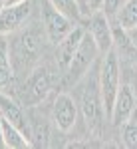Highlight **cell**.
<instances>
[{
    "instance_id": "6da1fadb",
    "label": "cell",
    "mask_w": 137,
    "mask_h": 149,
    "mask_svg": "<svg viewBox=\"0 0 137 149\" xmlns=\"http://www.w3.org/2000/svg\"><path fill=\"white\" fill-rule=\"evenodd\" d=\"M44 24L42 26H38V24L22 26L16 32L6 34L14 74L26 78L40 64V58L44 54Z\"/></svg>"
},
{
    "instance_id": "7a4b0ae2",
    "label": "cell",
    "mask_w": 137,
    "mask_h": 149,
    "mask_svg": "<svg viewBox=\"0 0 137 149\" xmlns=\"http://www.w3.org/2000/svg\"><path fill=\"white\" fill-rule=\"evenodd\" d=\"M81 95H80V109L81 115L86 119V123L90 127V131L99 133L103 125V100L99 92V76L97 74H86L81 78Z\"/></svg>"
},
{
    "instance_id": "3957f363",
    "label": "cell",
    "mask_w": 137,
    "mask_h": 149,
    "mask_svg": "<svg viewBox=\"0 0 137 149\" xmlns=\"http://www.w3.org/2000/svg\"><path fill=\"white\" fill-rule=\"evenodd\" d=\"M97 76H99V92H102L103 100V109H105V115L109 117L117 92L121 88V64H119V56L115 54V50H109L107 54H103Z\"/></svg>"
},
{
    "instance_id": "277c9868",
    "label": "cell",
    "mask_w": 137,
    "mask_h": 149,
    "mask_svg": "<svg viewBox=\"0 0 137 149\" xmlns=\"http://www.w3.org/2000/svg\"><path fill=\"white\" fill-rule=\"evenodd\" d=\"M52 90V78H50V72L44 66H36L24 81L22 93H20V100L22 105H38L48 97V93Z\"/></svg>"
},
{
    "instance_id": "5b68a950",
    "label": "cell",
    "mask_w": 137,
    "mask_h": 149,
    "mask_svg": "<svg viewBox=\"0 0 137 149\" xmlns=\"http://www.w3.org/2000/svg\"><path fill=\"white\" fill-rule=\"evenodd\" d=\"M97 56H99V50L95 46L91 34L90 32H83V38H81L80 46H78L76 54L72 58V64H70V68L66 70L68 80L72 81V84H78V81L90 72V68L93 66V62H95Z\"/></svg>"
},
{
    "instance_id": "8992f818",
    "label": "cell",
    "mask_w": 137,
    "mask_h": 149,
    "mask_svg": "<svg viewBox=\"0 0 137 149\" xmlns=\"http://www.w3.org/2000/svg\"><path fill=\"white\" fill-rule=\"evenodd\" d=\"M42 24H44L48 42H52L54 46L60 44L74 30V22L70 20L68 16H64L60 10H56L48 0L42 2Z\"/></svg>"
},
{
    "instance_id": "52a82bcc",
    "label": "cell",
    "mask_w": 137,
    "mask_h": 149,
    "mask_svg": "<svg viewBox=\"0 0 137 149\" xmlns=\"http://www.w3.org/2000/svg\"><path fill=\"white\" fill-rule=\"evenodd\" d=\"M52 121L54 125L68 133L78 123V103L70 93H58L52 103Z\"/></svg>"
},
{
    "instance_id": "ba28073f",
    "label": "cell",
    "mask_w": 137,
    "mask_h": 149,
    "mask_svg": "<svg viewBox=\"0 0 137 149\" xmlns=\"http://www.w3.org/2000/svg\"><path fill=\"white\" fill-rule=\"evenodd\" d=\"M32 14V2L22 0L16 4H6L0 10V36H6L16 32L18 28H22L24 22L30 18Z\"/></svg>"
},
{
    "instance_id": "9c48e42d",
    "label": "cell",
    "mask_w": 137,
    "mask_h": 149,
    "mask_svg": "<svg viewBox=\"0 0 137 149\" xmlns=\"http://www.w3.org/2000/svg\"><path fill=\"white\" fill-rule=\"evenodd\" d=\"M88 32L91 34L95 46L99 50V54H107L109 50H113V30H111V20L103 14L102 10L93 12L90 18V28Z\"/></svg>"
},
{
    "instance_id": "30bf717a",
    "label": "cell",
    "mask_w": 137,
    "mask_h": 149,
    "mask_svg": "<svg viewBox=\"0 0 137 149\" xmlns=\"http://www.w3.org/2000/svg\"><path fill=\"white\" fill-rule=\"evenodd\" d=\"M135 111H137V100L133 95V90L129 88V84H121V88L117 92V97L113 102V107H111V113H109V121L119 127Z\"/></svg>"
},
{
    "instance_id": "8fae6325",
    "label": "cell",
    "mask_w": 137,
    "mask_h": 149,
    "mask_svg": "<svg viewBox=\"0 0 137 149\" xmlns=\"http://www.w3.org/2000/svg\"><path fill=\"white\" fill-rule=\"evenodd\" d=\"M22 107H24L22 103H18L14 97H10L8 93H4L0 90V117H4L10 123H14L16 127H20L30 137V119L26 117Z\"/></svg>"
},
{
    "instance_id": "7c38bea8",
    "label": "cell",
    "mask_w": 137,
    "mask_h": 149,
    "mask_svg": "<svg viewBox=\"0 0 137 149\" xmlns=\"http://www.w3.org/2000/svg\"><path fill=\"white\" fill-rule=\"evenodd\" d=\"M83 28L81 26H74V30L70 32L60 44H56L58 52H56V58H58V68L62 70V72H66L70 68V64H72V58L76 54V50L80 46L81 38H83Z\"/></svg>"
},
{
    "instance_id": "4fadbf2b",
    "label": "cell",
    "mask_w": 137,
    "mask_h": 149,
    "mask_svg": "<svg viewBox=\"0 0 137 149\" xmlns=\"http://www.w3.org/2000/svg\"><path fill=\"white\" fill-rule=\"evenodd\" d=\"M2 131H4L6 149H28V147H32V139L28 137L20 127H16L14 123H10L4 117H2Z\"/></svg>"
},
{
    "instance_id": "5bb4252c",
    "label": "cell",
    "mask_w": 137,
    "mask_h": 149,
    "mask_svg": "<svg viewBox=\"0 0 137 149\" xmlns=\"http://www.w3.org/2000/svg\"><path fill=\"white\" fill-rule=\"evenodd\" d=\"M14 66L10 60V50H8V38L0 36V90H6L14 81Z\"/></svg>"
},
{
    "instance_id": "9a60e30c",
    "label": "cell",
    "mask_w": 137,
    "mask_h": 149,
    "mask_svg": "<svg viewBox=\"0 0 137 149\" xmlns=\"http://www.w3.org/2000/svg\"><path fill=\"white\" fill-rule=\"evenodd\" d=\"M113 20L125 30L137 26V0H125V4L119 8Z\"/></svg>"
},
{
    "instance_id": "2e32d148",
    "label": "cell",
    "mask_w": 137,
    "mask_h": 149,
    "mask_svg": "<svg viewBox=\"0 0 137 149\" xmlns=\"http://www.w3.org/2000/svg\"><path fill=\"white\" fill-rule=\"evenodd\" d=\"M56 10H60L64 16H68L72 22H78L81 16H83V12H81V6L78 0H48Z\"/></svg>"
},
{
    "instance_id": "e0dca14e",
    "label": "cell",
    "mask_w": 137,
    "mask_h": 149,
    "mask_svg": "<svg viewBox=\"0 0 137 149\" xmlns=\"http://www.w3.org/2000/svg\"><path fill=\"white\" fill-rule=\"evenodd\" d=\"M121 141L127 149H137V111L125 123H121Z\"/></svg>"
},
{
    "instance_id": "ac0fdd59",
    "label": "cell",
    "mask_w": 137,
    "mask_h": 149,
    "mask_svg": "<svg viewBox=\"0 0 137 149\" xmlns=\"http://www.w3.org/2000/svg\"><path fill=\"white\" fill-rule=\"evenodd\" d=\"M125 4V0H103V8L102 12L107 18H115V14L119 12V8Z\"/></svg>"
},
{
    "instance_id": "d6986e66",
    "label": "cell",
    "mask_w": 137,
    "mask_h": 149,
    "mask_svg": "<svg viewBox=\"0 0 137 149\" xmlns=\"http://www.w3.org/2000/svg\"><path fill=\"white\" fill-rule=\"evenodd\" d=\"M129 78H127V84H129V88L133 90V95H135L137 100V64H131V68H129Z\"/></svg>"
},
{
    "instance_id": "ffe728a7",
    "label": "cell",
    "mask_w": 137,
    "mask_h": 149,
    "mask_svg": "<svg viewBox=\"0 0 137 149\" xmlns=\"http://www.w3.org/2000/svg\"><path fill=\"white\" fill-rule=\"evenodd\" d=\"M86 6H88V14L99 12L103 8V0H86Z\"/></svg>"
},
{
    "instance_id": "44dd1931",
    "label": "cell",
    "mask_w": 137,
    "mask_h": 149,
    "mask_svg": "<svg viewBox=\"0 0 137 149\" xmlns=\"http://www.w3.org/2000/svg\"><path fill=\"white\" fill-rule=\"evenodd\" d=\"M127 36H129V40H131V44L137 48V26L129 28V30H127Z\"/></svg>"
},
{
    "instance_id": "7402d4cb",
    "label": "cell",
    "mask_w": 137,
    "mask_h": 149,
    "mask_svg": "<svg viewBox=\"0 0 137 149\" xmlns=\"http://www.w3.org/2000/svg\"><path fill=\"white\" fill-rule=\"evenodd\" d=\"M6 147V143H4V131H2V117H0V149Z\"/></svg>"
},
{
    "instance_id": "603a6c76",
    "label": "cell",
    "mask_w": 137,
    "mask_h": 149,
    "mask_svg": "<svg viewBox=\"0 0 137 149\" xmlns=\"http://www.w3.org/2000/svg\"><path fill=\"white\" fill-rule=\"evenodd\" d=\"M80 2V6H81V12L83 14H88V6H86V0H78Z\"/></svg>"
},
{
    "instance_id": "cb8c5ba5",
    "label": "cell",
    "mask_w": 137,
    "mask_h": 149,
    "mask_svg": "<svg viewBox=\"0 0 137 149\" xmlns=\"http://www.w3.org/2000/svg\"><path fill=\"white\" fill-rule=\"evenodd\" d=\"M16 2H22V0H6V4H16Z\"/></svg>"
},
{
    "instance_id": "d4e9b609",
    "label": "cell",
    "mask_w": 137,
    "mask_h": 149,
    "mask_svg": "<svg viewBox=\"0 0 137 149\" xmlns=\"http://www.w3.org/2000/svg\"><path fill=\"white\" fill-rule=\"evenodd\" d=\"M4 6H6V0H0V10H2Z\"/></svg>"
}]
</instances>
